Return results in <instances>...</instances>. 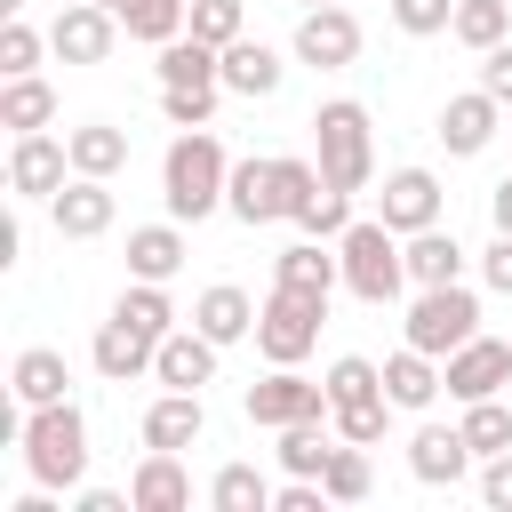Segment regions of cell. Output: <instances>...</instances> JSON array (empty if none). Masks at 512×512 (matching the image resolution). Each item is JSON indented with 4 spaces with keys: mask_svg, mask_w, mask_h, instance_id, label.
Listing matches in <instances>:
<instances>
[{
    "mask_svg": "<svg viewBox=\"0 0 512 512\" xmlns=\"http://www.w3.org/2000/svg\"><path fill=\"white\" fill-rule=\"evenodd\" d=\"M224 184H232V160L208 128H176V144L160 152V200L176 224H200L224 208Z\"/></svg>",
    "mask_w": 512,
    "mask_h": 512,
    "instance_id": "cell-1",
    "label": "cell"
},
{
    "mask_svg": "<svg viewBox=\"0 0 512 512\" xmlns=\"http://www.w3.org/2000/svg\"><path fill=\"white\" fill-rule=\"evenodd\" d=\"M24 472L40 488H80L88 480V416L80 400H48V408H24Z\"/></svg>",
    "mask_w": 512,
    "mask_h": 512,
    "instance_id": "cell-2",
    "label": "cell"
},
{
    "mask_svg": "<svg viewBox=\"0 0 512 512\" xmlns=\"http://www.w3.org/2000/svg\"><path fill=\"white\" fill-rule=\"evenodd\" d=\"M336 256H344V296H360V304H400V288H408V248H400V232L384 224V216H352L344 224V240H336Z\"/></svg>",
    "mask_w": 512,
    "mask_h": 512,
    "instance_id": "cell-3",
    "label": "cell"
},
{
    "mask_svg": "<svg viewBox=\"0 0 512 512\" xmlns=\"http://www.w3.org/2000/svg\"><path fill=\"white\" fill-rule=\"evenodd\" d=\"M312 160H320L328 184L368 192V176H376V128H368V104L328 96V104L312 112Z\"/></svg>",
    "mask_w": 512,
    "mask_h": 512,
    "instance_id": "cell-4",
    "label": "cell"
},
{
    "mask_svg": "<svg viewBox=\"0 0 512 512\" xmlns=\"http://www.w3.org/2000/svg\"><path fill=\"white\" fill-rule=\"evenodd\" d=\"M320 320H328V296L272 280V296L256 304V352H264L272 368H304V352L320 344Z\"/></svg>",
    "mask_w": 512,
    "mask_h": 512,
    "instance_id": "cell-5",
    "label": "cell"
},
{
    "mask_svg": "<svg viewBox=\"0 0 512 512\" xmlns=\"http://www.w3.org/2000/svg\"><path fill=\"white\" fill-rule=\"evenodd\" d=\"M400 336H408L416 352L448 360L456 344H472V336H480V296H472L464 280H448V288H416V304H408Z\"/></svg>",
    "mask_w": 512,
    "mask_h": 512,
    "instance_id": "cell-6",
    "label": "cell"
},
{
    "mask_svg": "<svg viewBox=\"0 0 512 512\" xmlns=\"http://www.w3.org/2000/svg\"><path fill=\"white\" fill-rule=\"evenodd\" d=\"M328 416V376H304V368H272L248 384V424L264 432H288V424H320Z\"/></svg>",
    "mask_w": 512,
    "mask_h": 512,
    "instance_id": "cell-7",
    "label": "cell"
},
{
    "mask_svg": "<svg viewBox=\"0 0 512 512\" xmlns=\"http://www.w3.org/2000/svg\"><path fill=\"white\" fill-rule=\"evenodd\" d=\"M360 16L344 8V0H328V8H304L296 16V64H312V72H344V64H360Z\"/></svg>",
    "mask_w": 512,
    "mask_h": 512,
    "instance_id": "cell-8",
    "label": "cell"
},
{
    "mask_svg": "<svg viewBox=\"0 0 512 512\" xmlns=\"http://www.w3.org/2000/svg\"><path fill=\"white\" fill-rule=\"evenodd\" d=\"M72 184V144L32 128V136H8V192L16 200H56Z\"/></svg>",
    "mask_w": 512,
    "mask_h": 512,
    "instance_id": "cell-9",
    "label": "cell"
},
{
    "mask_svg": "<svg viewBox=\"0 0 512 512\" xmlns=\"http://www.w3.org/2000/svg\"><path fill=\"white\" fill-rule=\"evenodd\" d=\"M440 384H448L456 408H464V400H496V392H512V344H504V336H472V344H456V352L440 360Z\"/></svg>",
    "mask_w": 512,
    "mask_h": 512,
    "instance_id": "cell-10",
    "label": "cell"
},
{
    "mask_svg": "<svg viewBox=\"0 0 512 512\" xmlns=\"http://www.w3.org/2000/svg\"><path fill=\"white\" fill-rule=\"evenodd\" d=\"M112 40H120V16H112L104 0H64L56 24H48V48H56L64 64H104Z\"/></svg>",
    "mask_w": 512,
    "mask_h": 512,
    "instance_id": "cell-11",
    "label": "cell"
},
{
    "mask_svg": "<svg viewBox=\"0 0 512 512\" xmlns=\"http://www.w3.org/2000/svg\"><path fill=\"white\" fill-rule=\"evenodd\" d=\"M376 216L408 240V232H424V224H440V216H448V192H440V176H432V168H392V176H384V192H376Z\"/></svg>",
    "mask_w": 512,
    "mask_h": 512,
    "instance_id": "cell-12",
    "label": "cell"
},
{
    "mask_svg": "<svg viewBox=\"0 0 512 512\" xmlns=\"http://www.w3.org/2000/svg\"><path fill=\"white\" fill-rule=\"evenodd\" d=\"M496 128H504V104H496L488 88H464V96H448V104H440V120H432V136L448 144V160H472V152H488V144H496Z\"/></svg>",
    "mask_w": 512,
    "mask_h": 512,
    "instance_id": "cell-13",
    "label": "cell"
},
{
    "mask_svg": "<svg viewBox=\"0 0 512 512\" xmlns=\"http://www.w3.org/2000/svg\"><path fill=\"white\" fill-rule=\"evenodd\" d=\"M48 216H56V240H104V232L120 224L112 176H72V184L48 200Z\"/></svg>",
    "mask_w": 512,
    "mask_h": 512,
    "instance_id": "cell-14",
    "label": "cell"
},
{
    "mask_svg": "<svg viewBox=\"0 0 512 512\" xmlns=\"http://www.w3.org/2000/svg\"><path fill=\"white\" fill-rule=\"evenodd\" d=\"M88 360H96V376H104V384H136V376H152V360H160V336H144L136 320L104 312V328H96Z\"/></svg>",
    "mask_w": 512,
    "mask_h": 512,
    "instance_id": "cell-15",
    "label": "cell"
},
{
    "mask_svg": "<svg viewBox=\"0 0 512 512\" xmlns=\"http://www.w3.org/2000/svg\"><path fill=\"white\" fill-rule=\"evenodd\" d=\"M224 216H240L248 232L256 224H280L288 216V200H280V160H232V184H224Z\"/></svg>",
    "mask_w": 512,
    "mask_h": 512,
    "instance_id": "cell-16",
    "label": "cell"
},
{
    "mask_svg": "<svg viewBox=\"0 0 512 512\" xmlns=\"http://www.w3.org/2000/svg\"><path fill=\"white\" fill-rule=\"evenodd\" d=\"M216 336L208 328H168L160 336V360H152V384H168V392H200V384H216Z\"/></svg>",
    "mask_w": 512,
    "mask_h": 512,
    "instance_id": "cell-17",
    "label": "cell"
},
{
    "mask_svg": "<svg viewBox=\"0 0 512 512\" xmlns=\"http://www.w3.org/2000/svg\"><path fill=\"white\" fill-rule=\"evenodd\" d=\"M472 464H480V456H472L464 424H416V440H408V472H416L424 488H456Z\"/></svg>",
    "mask_w": 512,
    "mask_h": 512,
    "instance_id": "cell-18",
    "label": "cell"
},
{
    "mask_svg": "<svg viewBox=\"0 0 512 512\" xmlns=\"http://www.w3.org/2000/svg\"><path fill=\"white\" fill-rule=\"evenodd\" d=\"M272 280L280 288H312V296H336L344 288V256H336V240H288L280 256H272Z\"/></svg>",
    "mask_w": 512,
    "mask_h": 512,
    "instance_id": "cell-19",
    "label": "cell"
},
{
    "mask_svg": "<svg viewBox=\"0 0 512 512\" xmlns=\"http://www.w3.org/2000/svg\"><path fill=\"white\" fill-rule=\"evenodd\" d=\"M128 496H136V512H184V504H192L184 456H176V448H144V464L128 472Z\"/></svg>",
    "mask_w": 512,
    "mask_h": 512,
    "instance_id": "cell-20",
    "label": "cell"
},
{
    "mask_svg": "<svg viewBox=\"0 0 512 512\" xmlns=\"http://www.w3.org/2000/svg\"><path fill=\"white\" fill-rule=\"evenodd\" d=\"M280 80H288L280 48H264V40H248V32L224 48V96H248V104H264V96H280Z\"/></svg>",
    "mask_w": 512,
    "mask_h": 512,
    "instance_id": "cell-21",
    "label": "cell"
},
{
    "mask_svg": "<svg viewBox=\"0 0 512 512\" xmlns=\"http://www.w3.org/2000/svg\"><path fill=\"white\" fill-rule=\"evenodd\" d=\"M8 392H16L24 408L72 400V368H64V352H56V344H24V352L8 360Z\"/></svg>",
    "mask_w": 512,
    "mask_h": 512,
    "instance_id": "cell-22",
    "label": "cell"
},
{
    "mask_svg": "<svg viewBox=\"0 0 512 512\" xmlns=\"http://www.w3.org/2000/svg\"><path fill=\"white\" fill-rule=\"evenodd\" d=\"M136 432H144V448H176V456H184V448L208 432V408H200V392H168V384H160V400L144 408Z\"/></svg>",
    "mask_w": 512,
    "mask_h": 512,
    "instance_id": "cell-23",
    "label": "cell"
},
{
    "mask_svg": "<svg viewBox=\"0 0 512 512\" xmlns=\"http://www.w3.org/2000/svg\"><path fill=\"white\" fill-rule=\"evenodd\" d=\"M184 256H192V240H184V224L168 216V224H136L128 232V280H176L184 272Z\"/></svg>",
    "mask_w": 512,
    "mask_h": 512,
    "instance_id": "cell-24",
    "label": "cell"
},
{
    "mask_svg": "<svg viewBox=\"0 0 512 512\" xmlns=\"http://www.w3.org/2000/svg\"><path fill=\"white\" fill-rule=\"evenodd\" d=\"M192 328H208L216 344H240V336H256V296L232 288V280H208L192 296Z\"/></svg>",
    "mask_w": 512,
    "mask_h": 512,
    "instance_id": "cell-25",
    "label": "cell"
},
{
    "mask_svg": "<svg viewBox=\"0 0 512 512\" xmlns=\"http://www.w3.org/2000/svg\"><path fill=\"white\" fill-rule=\"evenodd\" d=\"M384 392H392V408H400V416H424V408H432L448 384H440V360H432V352L400 344V352L384 360Z\"/></svg>",
    "mask_w": 512,
    "mask_h": 512,
    "instance_id": "cell-26",
    "label": "cell"
},
{
    "mask_svg": "<svg viewBox=\"0 0 512 512\" xmlns=\"http://www.w3.org/2000/svg\"><path fill=\"white\" fill-rule=\"evenodd\" d=\"M400 248H408V288H448V280H464V248H456L448 224H424V232H408Z\"/></svg>",
    "mask_w": 512,
    "mask_h": 512,
    "instance_id": "cell-27",
    "label": "cell"
},
{
    "mask_svg": "<svg viewBox=\"0 0 512 512\" xmlns=\"http://www.w3.org/2000/svg\"><path fill=\"white\" fill-rule=\"evenodd\" d=\"M0 128H8V136L56 128V88H48L40 72H16V80H0Z\"/></svg>",
    "mask_w": 512,
    "mask_h": 512,
    "instance_id": "cell-28",
    "label": "cell"
},
{
    "mask_svg": "<svg viewBox=\"0 0 512 512\" xmlns=\"http://www.w3.org/2000/svg\"><path fill=\"white\" fill-rule=\"evenodd\" d=\"M64 144H72V176H120L128 168V128H112V120H80V128H64Z\"/></svg>",
    "mask_w": 512,
    "mask_h": 512,
    "instance_id": "cell-29",
    "label": "cell"
},
{
    "mask_svg": "<svg viewBox=\"0 0 512 512\" xmlns=\"http://www.w3.org/2000/svg\"><path fill=\"white\" fill-rule=\"evenodd\" d=\"M112 16H120V32H128V40L168 48V40L192 24V0H112Z\"/></svg>",
    "mask_w": 512,
    "mask_h": 512,
    "instance_id": "cell-30",
    "label": "cell"
},
{
    "mask_svg": "<svg viewBox=\"0 0 512 512\" xmlns=\"http://www.w3.org/2000/svg\"><path fill=\"white\" fill-rule=\"evenodd\" d=\"M160 88H200V80H224V48H208V40H192V32H176L168 48H160Z\"/></svg>",
    "mask_w": 512,
    "mask_h": 512,
    "instance_id": "cell-31",
    "label": "cell"
},
{
    "mask_svg": "<svg viewBox=\"0 0 512 512\" xmlns=\"http://www.w3.org/2000/svg\"><path fill=\"white\" fill-rule=\"evenodd\" d=\"M272 456H280V472H296V480H320V472H328V456H336V424H328V416H320V424H288Z\"/></svg>",
    "mask_w": 512,
    "mask_h": 512,
    "instance_id": "cell-32",
    "label": "cell"
},
{
    "mask_svg": "<svg viewBox=\"0 0 512 512\" xmlns=\"http://www.w3.org/2000/svg\"><path fill=\"white\" fill-rule=\"evenodd\" d=\"M112 312L136 320L144 336H168V328H176V296H168V280H128V288L112 296Z\"/></svg>",
    "mask_w": 512,
    "mask_h": 512,
    "instance_id": "cell-33",
    "label": "cell"
},
{
    "mask_svg": "<svg viewBox=\"0 0 512 512\" xmlns=\"http://www.w3.org/2000/svg\"><path fill=\"white\" fill-rule=\"evenodd\" d=\"M360 400H384V368H376L368 352L328 360V416H336V408H360Z\"/></svg>",
    "mask_w": 512,
    "mask_h": 512,
    "instance_id": "cell-34",
    "label": "cell"
},
{
    "mask_svg": "<svg viewBox=\"0 0 512 512\" xmlns=\"http://www.w3.org/2000/svg\"><path fill=\"white\" fill-rule=\"evenodd\" d=\"M448 40H464L472 56H480V48H496V40H512V0H456Z\"/></svg>",
    "mask_w": 512,
    "mask_h": 512,
    "instance_id": "cell-35",
    "label": "cell"
},
{
    "mask_svg": "<svg viewBox=\"0 0 512 512\" xmlns=\"http://www.w3.org/2000/svg\"><path fill=\"white\" fill-rule=\"evenodd\" d=\"M208 504H216V512H264V504H272V480H264L256 464H216Z\"/></svg>",
    "mask_w": 512,
    "mask_h": 512,
    "instance_id": "cell-36",
    "label": "cell"
},
{
    "mask_svg": "<svg viewBox=\"0 0 512 512\" xmlns=\"http://www.w3.org/2000/svg\"><path fill=\"white\" fill-rule=\"evenodd\" d=\"M320 488H328V504H360V496L376 488V472H368V448H360V440H336V456H328Z\"/></svg>",
    "mask_w": 512,
    "mask_h": 512,
    "instance_id": "cell-37",
    "label": "cell"
},
{
    "mask_svg": "<svg viewBox=\"0 0 512 512\" xmlns=\"http://www.w3.org/2000/svg\"><path fill=\"white\" fill-rule=\"evenodd\" d=\"M464 440H472V456H504L512 448V400L496 392V400H464Z\"/></svg>",
    "mask_w": 512,
    "mask_h": 512,
    "instance_id": "cell-38",
    "label": "cell"
},
{
    "mask_svg": "<svg viewBox=\"0 0 512 512\" xmlns=\"http://www.w3.org/2000/svg\"><path fill=\"white\" fill-rule=\"evenodd\" d=\"M40 56H56V48H48V32H32L24 16H8V24H0V80L40 72Z\"/></svg>",
    "mask_w": 512,
    "mask_h": 512,
    "instance_id": "cell-39",
    "label": "cell"
},
{
    "mask_svg": "<svg viewBox=\"0 0 512 512\" xmlns=\"http://www.w3.org/2000/svg\"><path fill=\"white\" fill-rule=\"evenodd\" d=\"M192 40H208V48H232L240 32H248V8L240 0H192V24H184Z\"/></svg>",
    "mask_w": 512,
    "mask_h": 512,
    "instance_id": "cell-40",
    "label": "cell"
},
{
    "mask_svg": "<svg viewBox=\"0 0 512 512\" xmlns=\"http://www.w3.org/2000/svg\"><path fill=\"white\" fill-rule=\"evenodd\" d=\"M216 96H224V80H200V88H160V112H168V128H208V120H216Z\"/></svg>",
    "mask_w": 512,
    "mask_h": 512,
    "instance_id": "cell-41",
    "label": "cell"
},
{
    "mask_svg": "<svg viewBox=\"0 0 512 512\" xmlns=\"http://www.w3.org/2000/svg\"><path fill=\"white\" fill-rule=\"evenodd\" d=\"M344 224H352V192L344 184H320V200L296 216V232H312V240H344Z\"/></svg>",
    "mask_w": 512,
    "mask_h": 512,
    "instance_id": "cell-42",
    "label": "cell"
},
{
    "mask_svg": "<svg viewBox=\"0 0 512 512\" xmlns=\"http://www.w3.org/2000/svg\"><path fill=\"white\" fill-rule=\"evenodd\" d=\"M392 416H400V408H392V392H384V400H360V408H336L328 424H336V440H360V448H376Z\"/></svg>",
    "mask_w": 512,
    "mask_h": 512,
    "instance_id": "cell-43",
    "label": "cell"
},
{
    "mask_svg": "<svg viewBox=\"0 0 512 512\" xmlns=\"http://www.w3.org/2000/svg\"><path fill=\"white\" fill-rule=\"evenodd\" d=\"M392 24H400L408 40H432V32L456 24V0H392Z\"/></svg>",
    "mask_w": 512,
    "mask_h": 512,
    "instance_id": "cell-44",
    "label": "cell"
},
{
    "mask_svg": "<svg viewBox=\"0 0 512 512\" xmlns=\"http://www.w3.org/2000/svg\"><path fill=\"white\" fill-rule=\"evenodd\" d=\"M480 504L488 512H512V448L504 456H480Z\"/></svg>",
    "mask_w": 512,
    "mask_h": 512,
    "instance_id": "cell-45",
    "label": "cell"
},
{
    "mask_svg": "<svg viewBox=\"0 0 512 512\" xmlns=\"http://www.w3.org/2000/svg\"><path fill=\"white\" fill-rule=\"evenodd\" d=\"M480 88L512 112V40H496V48H480Z\"/></svg>",
    "mask_w": 512,
    "mask_h": 512,
    "instance_id": "cell-46",
    "label": "cell"
},
{
    "mask_svg": "<svg viewBox=\"0 0 512 512\" xmlns=\"http://www.w3.org/2000/svg\"><path fill=\"white\" fill-rule=\"evenodd\" d=\"M272 512H328V488H320V480H296V472H288V480L272 488Z\"/></svg>",
    "mask_w": 512,
    "mask_h": 512,
    "instance_id": "cell-47",
    "label": "cell"
},
{
    "mask_svg": "<svg viewBox=\"0 0 512 512\" xmlns=\"http://www.w3.org/2000/svg\"><path fill=\"white\" fill-rule=\"evenodd\" d=\"M480 280H488L496 296H512V232H496V240L480 248Z\"/></svg>",
    "mask_w": 512,
    "mask_h": 512,
    "instance_id": "cell-48",
    "label": "cell"
},
{
    "mask_svg": "<svg viewBox=\"0 0 512 512\" xmlns=\"http://www.w3.org/2000/svg\"><path fill=\"white\" fill-rule=\"evenodd\" d=\"M72 512H136V496H128V488H80Z\"/></svg>",
    "mask_w": 512,
    "mask_h": 512,
    "instance_id": "cell-49",
    "label": "cell"
},
{
    "mask_svg": "<svg viewBox=\"0 0 512 512\" xmlns=\"http://www.w3.org/2000/svg\"><path fill=\"white\" fill-rule=\"evenodd\" d=\"M488 216H496V232H512V176H496V192H488Z\"/></svg>",
    "mask_w": 512,
    "mask_h": 512,
    "instance_id": "cell-50",
    "label": "cell"
},
{
    "mask_svg": "<svg viewBox=\"0 0 512 512\" xmlns=\"http://www.w3.org/2000/svg\"><path fill=\"white\" fill-rule=\"evenodd\" d=\"M0 16H24V0H0Z\"/></svg>",
    "mask_w": 512,
    "mask_h": 512,
    "instance_id": "cell-51",
    "label": "cell"
},
{
    "mask_svg": "<svg viewBox=\"0 0 512 512\" xmlns=\"http://www.w3.org/2000/svg\"><path fill=\"white\" fill-rule=\"evenodd\" d=\"M304 8H328V0H304Z\"/></svg>",
    "mask_w": 512,
    "mask_h": 512,
    "instance_id": "cell-52",
    "label": "cell"
},
{
    "mask_svg": "<svg viewBox=\"0 0 512 512\" xmlns=\"http://www.w3.org/2000/svg\"><path fill=\"white\" fill-rule=\"evenodd\" d=\"M104 8H112V0H104Z\"/></svg>",
    "mask_w": 512,
    "mask_h": 512,
    "instance_id": "cell-53",
    "label": "cell"
}]
</instances>
